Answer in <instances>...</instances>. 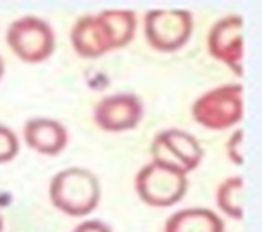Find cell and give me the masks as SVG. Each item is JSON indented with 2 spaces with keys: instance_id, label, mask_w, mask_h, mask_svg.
<instances>
[{
  "instance_id": "6da1fadb",
  "label": "cell",
  "mask_w": 262,
  "mask_h": 232,
  "mask_svg": "<svg viewBox=\"0 0 262 232\" xmlns=\"http://www.w3.org/2000/svg\"><path fill=\"white\" fill-rule=\"evenodd\" d=\"M100 197L98 176L86 168H65L51 178L49 199L54 208L69 217H88L100 204Z\"/></svg>"
},
{
  "instance_id": "7a4b0ae2",
  "label": "cell",
  "mask_w": 262,
  "mask_h": 232,
  "mask_svg": "<svg viewBox=\"0 0 262 232\" xmlns=\"http://www.w3.org/2000/svg\"><path fill=\"white\" fill-rule=\"evenodd\" d=\"M192 119L210 131H224L242 122L245 91L242 84H222L206 91L192 103Z\"/></svg>"
},
{
  "instance_id": "3957f363",
  "label": "cell",
  "mask_w": 262,
  "mask_h": 232,
  "mask_svg": "<svg viewBox=\"0 0 262 232\" xmlns=\"http://www.w3.org/2000/svg\"><path fill=\"white\" fill-rule=\"evenodd\" d=\"M189 189L187 173L164 164L149 163L135 176L138 197L154 208H170L184 199Z\"/></svg>"
},
{
  "instance_id": "277c9868",
  "label": "cell",
  "mask_w": 262,
  "mask_h": 232,
  "mask_svg": "<svg viewBox=\"0 0 262 232\" xmlns=\"http://www.w3.org/2000/svg\"><path fill=\"white\" fill-rule=\"evenodd\" d=\"M6 40L9 49L25 63L46 61L56 48V37L51 25L33 14L12 21L7 28Z\"/></svg>"
},
{
  "instance_id": "5b68a950",
  "label": "cell",
  "mask_w": 262,
  "mask_h": 232,
  "mask_svg": "<svg viewBox=\"0 0 262 232\" xmlns=\"http://www.w3.org/2000/svg\"><path fill=\"white\" fill-rule=\"evenodd\" d=\"M194 30L192 12L185 9H150L143 16V33L152 49L173 53L184 48Z\"/></svg>"
},
{
  "instance_id": "8992f818",
  "label": "cell",
  "mask_w": 262,
  "mask_h": 232,
  "mask_svg": "<svg viewBox=\"0 0 262 232\" xmlns=\"http://www.w3.org/2000/svg\"><path fill=\"white\" fill-rule=\"evenodd\" d=\"M203 147L194 134L184 129H164L156 134L150 143V161L177 168L189 173L194 171L203 161Z\"/></svg>"
},
{
  "instance_id": "52a82bcc",
  "label": "cell",
  "mask_w": 262,
  "mask_h": 232,
  "mask_svg": "<svg viewBox=\"0 0 262 232\" xmlns=\"http://www.w3.org/2000/svg\"><path fill=\"white\" fill-rule=\"evenodd\" d=\"M245 21L238 14H227L217 19L208 32V53L234 75H243L245 58Z\"/></svg>"
},
{
  "instance_id": "ba28073f",
  "label": "cell",
  "mask_w": 262,
  "mask_h": 232,
  "mask_svg": "<svg viewBox=\"0 0 262 232\" xmlns=\"http://www.w3.org/2000/svg\"><path fill=\"white\" fill-rule=\"evenodd\" d=\"M93 119L100 129L107 133L129 131L143 119V103L131 92L108 95L95 105Z\"/></svg>"
},
{
  "instance_id": "9c48e42d",
  "label": "cell",
  "mask_w": 262,
  "mask_h": 232,
  "mask_svg": "<svg viewBox=\"0 0 262 232\" xmlns=\"http://www.w3.org/2000/svg\"><path fill=\"white\" fill-rule=\"evenodd\" d=\"M70 44L81 58L96 60L116 49L112 32L105 23L101 12L84 14L70 30Z\"/></svg>"
},
{
  "instance_id": "30bf717a",
  "label": "cell",
  "mask_w": 262,
  "mask_h": 232,
  "mask_svg": "<svg viewBox=\"0 0 262 232\" xmlns=\"http://www.w3.org/2000/svg\"><path fill=\"white\" fill-rule=\"evenodd\" d=\"M23 140L32 150L42 155H58L69 143V133L60 121L33 117L25 122Z\"/></svg>"
},
{
  "instance_id": "8fae6325",
  "label": "cell",
  "mask_w": 262,
  "mask_h": 232,
  "mask_svg": "<svg viewBox=\"0 0 262 232\" xmlns=\"http://www.w3.org/2000/svg\"><path fill=\"white\" fill-rule=\"evenodd\" d=\"M164 232H224V220L210 208H185L166 218Z\"/></svg>"
},
{
  "instance_id": "7c38bea8",
  "label": "cell",
  "mask_w": 262,
  "mask_h": 232,
  "mask_svg": "<svg viewBox=\"0 0 262 232\" xmlns=\"http://www.w3.org/2000/svg\"><path fill=\"white\" fill-rule=\"evenodd\" d=\"M219 210L232 220H242L245 215V180L243 176H229L217 187Z\"/></svg>"
},
{
  "instance_id": "4fadbf2b",
  "label": "cell",
  "mask_w": 262,
  "mask_h": 232,
  "mask_svg": "<svg viewBox=\"0 0 262 232\" xmlns=\"http://www.w3.org/2000/svg\"><path fill=\"white\" fill-rule=\"evenodd\" d=\"M19 154V140L9 126L0 124V164L9 163Z\"/></svg>"
},
{
  "instance_id": "5bb4252c",
  "label": "cell",
  "mask_w": 262,
  "mask_h": 232,
  "mask_svg": "<svg viewBox=\"0 0 262 232\" xmlns=\"http://www.w3.org/2000/svg\"><path fill=\"white\" fill-rule=\"evenodd\" d=\"M226 154L234 166H243L245 163V131L236 128L226 142Z\"/></svg>"
},
{
  "instance_id": "9a60e30c",
  "label": "cell",
  "mask_w": 262,
  "mask_h": 232,
  "mask_svg": "<svg viewBox=\"0 0 262 232\" xmlns=\"http://www.w3.org/2000/svg\"><path fill=\"white\" fill-rule=\"evenodd\" d=\"M72 232H114L112 227L103 220H86L81 222Z\"/></svg>"
},
{
  "instance_id": "2e32d148",
  "label": "cell",
  "mask_w": 262,
  "mask_h": 232,
  "mask_svg": "<svg viewBox=\"0 0 262 232\" xmlns=\"http://www.w3.org/2000/svg\"><path fill=\"white\" fill-rule=\"evenodd\" d=\"M4 72H6V63H4L2 56H0V79L4 77Z\"/></svg>"
},
{
  "instance_id": "e0dca14e",
  "label": "cell",
  "mask_w": 262,
  "mask_h": 232,
  "mask_svg": "<svg viewBox=\"0 0 262 232\" xmlns=\"http://www.w3.org/2000/svg\"><path fill=\"white\" fill-rule=\"evenodd\" d=\"M4 229V220H2V217H0V232H2Z\"/></svg>"
}]
</instances>
